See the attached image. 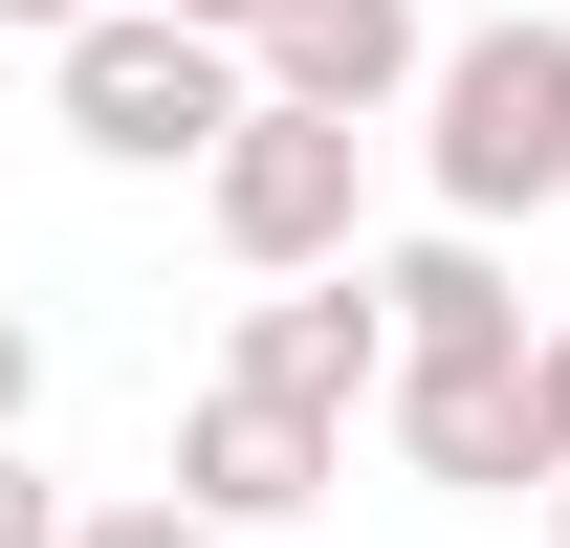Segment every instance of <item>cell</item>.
<instances>
[{
  "label": "cell",
  "mask_w": 570,
  "mask_h": 548,
  "mask_svg": "<svg viewBox=\"0 0 570 548\" xmlns=\"http://www.w3.org/2000/svg\"><path fill=\"white\" fill-rule=\"evenodd\" d=\"M45 417V307H0V439Z\"/></svg>",
  "instance_id": "obj_12"
},
{
  "label": "cell",
  "mask_w": 570,
  "mask_h": 548,
  "mask_svg": "<svg viewBox=\"0 0 570 548\" xmlns=\"http://www.w3.org/2000/svg\"><path fill=\"white\" fill-rule=\"evenodd\" d=\"M527 439H549V482H570V330H527Z\"/></svg>",
  "instance_id": "obj_11"
},
{
  "label": "cell",
  "mask_w": 570,
  "mask_h": 548,
  "mask_svg": "<svg viewBox=\"0 0 570 548\" xmlns=\"http://www.w3.org/2000/svg\"><path fill=\"white\" fill-rule=\"evenodd\" d=\"M330 461H352V439H330V417H285V395H198V417H176V505H198L219 548H242V527H307Z\"/></svg>",
  "instance_id": "obj_7"
},
{
  "label": "cell",
  "mask_w": 570,
  "mask_h": 548,
  "mask_svg": "<svg viewBox=\"0 0 570 548\" xmlns=\"http://www.w3.org/2000/svg\"><path fill=\"white\" fill-rule=\"evenodd\" d=\"M0 22H22V45H88V22H110V0H0Z\"/></svg>",
  "instance_id": "obj_13"
},
{
  "label": "cell",
  "mask_w": 570,
  "mask_h": 548,
  "mask_svg": "<svg viewBox=\"0 0 570 548\" xmlns=\"http://www.w3.org/2000/svg\"><path fill=\"white\" fill-rule=\"evenodd\" d=\"M373 330H395V373H504L527 351V264L417 219V242H373Z\"/></svg>",
  "instance_id": "obj_6"
},
{
  "label": "cell",
  "mask_w": 570,
  "mask_h": 548,
  "mask_svg": "<svg viewBox=\"0 0 570 548\" xmlns=\"http://www.w3.org/2000/svg\"><path fill=\"white\" fill-rule=\"evenodd\" d=\"M242 88L373 133V110H417V88H439V22H417V0H264V22H242Z\"/></svg>",
  "instance_id": "obj_4"
},
{
  "label": "cell",
  "mask_w": 570,
  "mask_h": 548,
  "mask_svg": "<svg viewBox=\"0 0 570 548\" xmlns=\"http://www.w3.org/2000/svg\"><path fill=\"white\" fill-rule=\"evenodd\" d=\"M549 548H570V482H549Z\"/></svg>",
  "instance_id": "obj_15"
},
{
  "label": "cell",
  "mask_w": 570,
  "mask_h": 548,
  "mask_svg": "<svg viewBox=\"0 0 570 548\" xmlns=\"http://www.w3.org/2000/svg\"><path fill=\"white\" fill-rule=\"evenodd\" d=\"M154 22H198V45H242V22H264V0H154Z\"/></svg>",
  "instance_id": "obj_14"
},
{
  "label": "cell",
  "mask_w": 570,
  "mask_h": 548,
  "mask_svg": "<svg viewBox=\"0 0 570 548\" xmlns=\"http://www.w3.org/2000/svg\"><path fill=\"white\" fill-rule=\"evenodd\" d=\"M0 548H67V482L22 461V439H0Z\"/></svg>",
  "instance_id": "obj_10"
},
{
  "label": "cell",
  "mask_w": 570,
  "mask_h": 548,
  "mask_svg": "<svg viewBox=\"0 0 570 548\" xmlns=\"http://www.w3.org/2000/svg\"><path fill=\"white\" fill-rule=\"evenodd\" d=\"M198 219L242 285H330L373 264V133H330V110H242V133L198 154Z\"/></svg>",
  "instance_id": "obj_3"
},
{
  "label": "cell",
  "mask_w": 570,
  "mask_h": 548,
  "mask_svg": "<svg viewBox=\"0 0 570 548\" xmlns=\"http://www.w3.org/2000/svg\"><path fill=\"white\" fill-rule=\"evenodd\" d=\"M417 176L461 242H504V219H549L570 198V22H461L417 88Z\"/></svg>",
  "instance_id": "obj_1"
},
{
  "label": "cell",
  "mask_w": 570,
  "mask_h": 548,
  "mask_svg": "<svg viewBox=\"0 0 570 548\" xmlns=\"http://www.w3.org/2000/svg\"><path fill=\"white\" fill-rule=\"evenodd\" d=\"M219 395H285V417H330V439H352V395H395L373 264H330V285H264V307H242V351H219Z\"/></svg>",
  "instance_id": "obj_5"
},
{
  "label": "cell",
  "mask_w": 570,
  "mask_h": 548,
  "mask_svg": "<svg viewBox=\"0 0 570 548\" xmlns=\"http://www.w3.org/2000/svg\"><path fill=\"white\" fill-rule=\"evenodd\" d=\"M45 110H67V154H110V176H198L264 88H242V45H198V22L110 0L88 45H45Z\"/></svg>",
  "instance_id": "obj_2"
},
{
  "label": "cell",
  "mask_w": 570,
  "mask_h": 548,
  "mask_svg": "<svg viewBox=\"0 0 570 548\" xmlns=\"http://www.w3.org/2000/svg\"><path fill=\"white\" fill-rule=\"evenodd\" d=\"M395 461L417 482H461V505H549V439H527V351H504V373H395Z\"/></svg>",
  "instance_id": "obj_8"
},
{
  "label": "cell",
  "mask_w": 570,
  "mask_h": 548,
  "mask_svg": "<svg viewBox=\"0 0 570 548\" xmlns=\"http://www.w3.org/2000/svg\"><path fill=\"white\" fill-rule=\"evenodd\" d=\"M67 548H219V527L176 505V482H132V505H67Z\"/></svg>",
  "instance_id": "obj_9"
}]
</instances>
